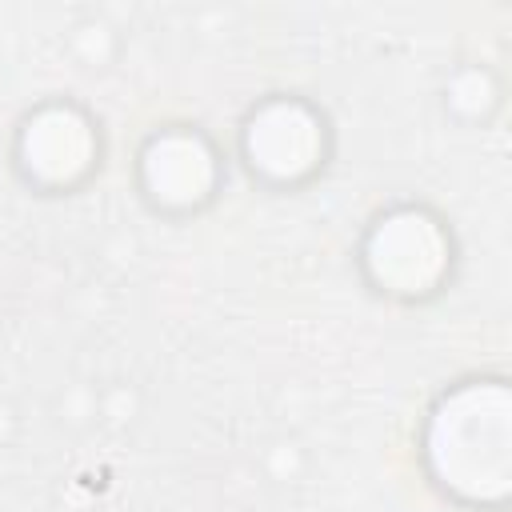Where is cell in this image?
<instances>
[{
	"mask_svg": "<svg viewBox=\"0 0 512 512\" xmlns=\"http://www.w3.org/2000/svg\"><path fill=\"white\" fill-rule=\"evenodd\" d=\"M432 484L472 508H504L512 496V388L504 376L448 384L420 432Z\"/></svg>",
	"mask_w": 512,
	"mask_h": 512,
	"instance_id": "6da1fadb",
	"label": "cell"
},
{
	"mask_svg": "<svg viewBox=\"0 0 512 512\" xmlns=\"http://www.w3.org/2000/svg\"><path fill=\"white\" fill-rule=\"evenodd\" d=\"M456 268V236L428 204L400 200L372 216L360 240V272L388 300H428Z\"/></svg>",
	"mask_w": 512,
	"mask_h": 512,
	"instance_id": "7a4b0ae2",
	"label": "cell"
},
{
	"mask_svg": "<svg viewBox=\"0 0 512 512\" xmlns=\"http://www.w3.org/2000/svg\"><path fill=\"white\" fill-rule=\"evenodd\" d=\"M332 156L328 116L304 96H264L240 120V160L272 188L308 184Z\"/></svg>",
	"mask_w": 512,
	"mask_h": 512,
	"instance_id": "3957f363",
	"label": "cell"
},
{
	"mask_svg": "<svg viewBox=\"0 0 512 512\" xmlns=\"http://www.w3.org/2000/svg\"><path fill=\"white\" fill-rule=\"evenodd\" d=\"M104 156V136L96 116L68 100L52 96L24 112L12 140V164L20 180L36 192H72L80 188Z\"/></svg>",
	"mask_w": 512,
	"mask_h": 512,
	"instance_id": "277c9868",
	"label": "cell"
},
{
	"mask_svg": "<svg viewBox=\"0 0 512 512\" xmlns=\"http://www.w3.org/2000/svg\"><path fill=\"white\" fill-rule=\"evenodd\" d=\"M220 152L208 132L192 124H164L144 136L136 152V180L152 208L160 212H196L220 188Z\"/></svg>",
	"mask_w": 512,
	"mask_h": 512,
	"instance_id": "5b68a950",
	"label": "cell"
},
{
	"mask_svg": "<svg viewBox=\"0 0 512 512\" xmlns=\"http://www.w3.org/2000/svg\"><path fill=\"white\" fill-rule=\"evenodd\" d=\"M444 104H448L460 120H484V116L500 104V84H496V76H492L488 68L468 64V68L452 72V80H448V88H444Z\"/></svg>",
	"mask_w": 512,
	"mask_h": 512,
	"instance_id": "8992f818",
	"label": "cell"
}]
</instances>
